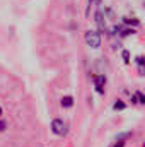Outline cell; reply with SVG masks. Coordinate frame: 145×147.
<instances>
[{
  "mask_svg": "<svg viewBox=\"0 0 145 147\" xmlns=\"http://www.w3.org/2000/svg\"><path fill=\"white\" fill-rule=\"evenodd\" d=\"M84 41H85V45L87 46H91V48H101V43H103V39H101V33L99 31H85L84 33Z\"/></svg>",
  "mask_w": 145,
  "mask_h": 147,
  "instance_id": "obj_1",
  "label": "cell"
},
{
  "mask_svg": "<svg viewBox=\"0 0 145 147\" xmlns=\"http://www.w3.org/2000/svg\"><path fill=\"white\" fill-rule=\"evenodd\" d=\"M51 132H53L55 135H58V137H63V135H67V132H68V128H67V123H65L62 118H55V120L51 121Z\"/></svg>",
  "mask_w": 145,
  "mask_h": 147,
  "instance_id": "obj_2",
  "label": "cell"
},
{
  "mask_svg": "<svg viewBox=\"0 0 145 147\" xmlns=\"http://www.w3.org/2000/svg\"><path fill=\"white\" fill-rule=\"evenodd\" d=\"M92 80H94V87H96V92L104 96L106 91H104V86H106V75L104 74H99V75H92Z\"/></svg>",
  "mask_w": 145,
  "mask_h": 147,
  "instance_id": "obj_3",
  "label": "cell"
},
{
  "mask_svg": "<svg viewBox=\"0 0 145 147\" xmlns=\"http://www.w3.org/2000/svg\"><path fill=\"white\" fill-rule=\"evenodd\" d=\"M106 17L103 16V12L101 10H97L96 12V24H97V29H99V33H106V21H104Z\"/></svg>",
  "mask_w": 145,
  "mask_h": 147,
  "instance_id": "obj_4",
  "label": "cell"
},
{
  "mask_svg": "<svg viewBox=\"0 0 145 147\" xmlns=\"http://www.w3.org/2000/svg\"><path fill=\"white\" fill-rule=\"evenodd\" d=\"M60 105H62V108H65V110L72 108L73 106V96H63V98L60 99Z\"/></svg>",
  "mask_w": 145,
  "mask_h": 147,
  "instance_id": "obj_5",
  "label": "cell"
},
{
  "mask_svg": "<svg viewBox=\"0 0 145 147\" xmlns=\"http://www.w3.org/2000/svg\"><path fill=\"white\" fill-rule=\"evenodd\" d=\"M113 110H114V111H123V110H126V105H125L121 99H118V101L113 105Z\"/></svg>",
  "mask_w": 145,
  "mask_h": 147,
  "instance_id": "obj_6",
  "label": "cell"
},
{
  "mask_svg": "<svg viewBox=\"0 0 145 147\" xmlns=\"http://www.w3.org/2000/svg\"><path fill=\"white\" fill-rule=\"evenodd\" d=\"M123 22H125V24H128V26L132 24V26H135V28H137V26H140V21H138V19H130V17H123Z\"/></svg>",
  "mask_w": 145,
  "mask_h": 147,
  "instance_id": "obj_7",
  "label": "cell"
},
{
  "mask_svg": "<svg viewBox=\"0 0 145 147\" xmlns=\"http://www.w3.org/2000/svg\"><path fill=\"white\" fill-rule=\"evenodd\" d=\"M132 135H133L132 132H123V134H118V137H116V140H128V139H130Z\"/></svg>",
  "mask_w": 145,
  "mask_h": 147,
  "instance_id": "obj_8",
  "label": "cell"
},
{
  "mask_svg": "<svg viewBox=\"0 0 145 147\" xmlns=\"http://www.w3.org/2000/svg\"><path fill=\"white\" fill-rule=\"evenodd\" d=\"M130 34H135V29H130V28H125L121 33H119V36H130Z\"/></svg>",
  "mask_w": 145,
  "mask_h": 147,
  "instance_id": "obj_9",
  "label": "cell"
},
{
  "mask_svg": "<svg viewBox=\"0 0 145 147\" xmlns=\"http://www.w3.org/2000/svg\"><path fill=\"white\" fill-rule=\"evenodd\" d=\"M121 58L125 60V63H130V51L128 50H123L121 51Z\"/></svg>",
  "mask_w": 145,
  "mask_h": 147,
  "instance_id": "obj_10",
  "label": "cell"
},
{
  "mask_svg": "<svg viewBox=\"0 0 145 147\" xmlns=\"http://www.w3.org/2000/svg\"><path fill=\"white\" fill-rule=\"evenodd\" d=\"M135 96L138 98V103H140V105H145V94H144V92L137 91V92H135Z\"/></svg>",
  "mask_w": 145,
  "mask_h": 147,
  "instance_id": "obj_11",
  "label": "cell"
},
{
  "mask_svg": "<svg viewBox=\"0 0 145 147\" xmlns=\"http://www.w3.org/2000/svg\"><path fill=\"white\" fill-rule=\"evenodd\" d=\"M7 128H9V123H7L5 120H2V118H0V134H2V132H5Z\"/></svg>",
  "mask_w": 145,
  "mask_h": 147,
  "instance_id": "obj_12",
  "label": "cell"
},
{
  "mask_svg": "<svg viewBox=\"0 0 145 147\" xmlns=\"http://www.w3.org/2000/svg\"><path fill=\"white\" fill-rule=\"evenodd\" d=\"M126 146V140H116V142H113L109 147H125Z\"/></svg>",
  "mask_w": 145,
  "mask_h": 147,
  "instance_id": "obj_13",
  "label": "cell"
},
{
  "mask_svg": "<svg viewBox=\"0 0 145 147\" xmlns=\"http://www.w3.org/2000/svg\"><path fill=\"white\" fill-rule=\"evenodd\" d=\"M135 62L138 63V67H140V65H145V57H144V55H140V57H137V58H135Z\"/></svg>",
  "mask_w": 145,
  "mask_h": 147,
  "instance_id": "obj_14",
  "label": "cell"
},
{
  "mask_svg": "<svg viewBox=\"0 0 145 147\" xmlns=\"http://www.w3.org/2000/svg\"><path fill=\"white\" fill-rule=\"evenodd\" d=\"M138 74H140V75H145V65H140V67H138Z\"/></svg>",
  "mask_w": 145,
  "mask_h": 147,
  "instance_id": "obj_15",
  "label": "cell"
},
{
  "mask_svg": "<svg viewBox=\"0 0 145 147\" xmlns=\"http://www.w3.org/2000/svg\"><path fill=\"white\" fill-rule=\"evenodd\" d=\"M132 105H138V98H137L135 94L132 96Z\"/></svg>",
  "mask_w": 145,
  "mask_h": 147,
  "instance_id": "obj_16",
  "label": "cell"
},
{
  "mask_svg": "<svg viewBox=\"0 0 145 147\" xmlns=\"http://www.w3.org/2000/svg\"><path fill=\"white\" fill-rule=\"evenodd\" d=\"M2 115H3V110H2V106H0V118H2Z\"/></svg>",
  "mask_w": 145,
  "mask_h": 147,
  "instance_id": "obj_17",
  "label": "cell"
},
{
  "mask_svg": "<svg viewBox=\"0 0 145 147\" xmlns=\"http://www.w3.org/2000/svg\"><path fill=\"white\" fill-rule=\"evenodd\" d=\"M94 3V0H89V5H92Z\"/></svg>",
  "mask_w": 145,
  "mask_h": 147,
  "instance_id": "obj_18",
  "label": "cell"
},
{
  "mask_svg": "<svg viewBox=\"0 0 145 147\" xmlns=\"http://www.w3.org/2000/svg\"><path fill=\"white\" fill-rule=\"evenodd\" d=\"M142 147H145V140H144V144H142Z\"/></svg>",
  "mask_w": 145,
  "mask_h": 147,
  "instance_id": "obj_19",
  "label": "cell"
}]
</instances>
